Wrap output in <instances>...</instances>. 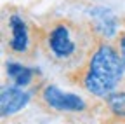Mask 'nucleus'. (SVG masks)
<instances>
[{"instance_id":"obj_1","label":"nucleus","mask_w":125,"mask_h":124,"mask_svg":"<svg viewBox=\"0 0 125 124\" xmlns=\"http://www.w3.org/2000/svg\"><path fill=\"white\" fill-rule=\"evenodd\" d=\"M37 28L38 51L68 75L78 70L101 40L90 23L71 18H52Z\"/></svg>"},{"instance_id":"obj_2","label":"nucleus","mask_w":125,"mask_h":124,"mask_svg":"<svg viewBox=\"0 0 125 124\" xmlns=\"http://www.w3.org/2000/svg\"><path fill=\"white\" fill-rule=\"evenodd\" d=\"M125 63L116 47V42L101 39L87 61L68 77L94 98H104L115 91L123 79Z\"/></svg>"},{"instance_id":"obj_3","label":"nucleus","mask_w":125,"mask_h":124,"mask_svg":"<svg viewBox=\"0 0 125 124\" xmlns=\"http://www.w3.org/2000/svg\"><path fill=\"white\" fill-rule=\"evenodd\" d=\"M35 101L45 108L51 114H90L92 107L89 105L87 100H83L82 96L73 95V93H64L61 91L57 86L52 84H45L42 87L37 89V96Z\"/></svg>"},{"instance_id":"obj_4","label":"nucleus","mask_w":125,"mask_h":124,"mask_svg":"<svg viewBox=\"0 0 125 124\" xmlns=\"http://www.w3.org/2000/svg\"><path fill=\"white\" fill-rule=\"evenodd\" d=\"M9 32L10 35L7 39V49L10 54L21 59H31L35 56V53L38 51L35 25L26 23L19 14H10Z\"/></svg>"},{"instance_id":"obj_5","label":"nucleus","mask_w":125,"mask_h":124,"mask_svg":"<svg viewBox=\"0 0 125 124\" xmlns=\"http://www.w3.org/2000/svg\"><path fill=\"white\" fill-rule=\"evenodd\" d=\"M31 93L24 91L21 86H4L2 95H0V107H2V115H12L16 112H19L21 108L26 107L30 101Z\"/></svg>"},{"instance_id":"obj_6","label":"nucleus","mask_w":125,"mask_h":124,"mask_svg":"<svg viewBox=\"0 0 125 124\" xmlns=\"http://www.w3.org/2000/svg\"><path fill=\"white\" fill-rule=\"evenodd\" d=\"M90 16H92L90 25L94 32L99 35V39L111 40V37L116 35V18L109 9H103V7L90 9Z\"/></svg>"},{"instance_id":"obj_7","label":"nucleus","mask_w":125,"mask_h":124,"mask_svg":"<svg viewBox=\"0 0 125 124\" xmlns=\"http://www.w3.org/2000/svg\"><path fill=\"white\" fill-rule=\"evenodd\" d=\"M106 117L113 122L125 124V84H120L115 91L103 98Z\"/></svg>"},{"instance_id":"obj_8","label":"nucleus","mask_w":125,"mask_h":124,"mask_svg":"<svg viewBox=\"0 0 125 124\" xmlns=\"http://www.w3.org/2000/svg\"><path fill=\"white\" fill-rule=\"evenodd\" d=\"M5 70H7L9 79H12L16 86H21V87H28L31 82H33V77L37 73L33 68L24 67L21 63H7Z\"/></svg>"},{"instance_id":"obj_9","label":"nucleus","mask_w":125,"mask_h":124,"mask_svg":"<svg viewBox=\"0 0 125 124\" xmlns=\"http://www.w3.org/2000/svg\"><path fill=\"white\" fill-rule=\"evenodd\" d=\"M116 47L122 54V59H123V63H125V32H120L116 33Z\"/></svg>"}]
</instances>
